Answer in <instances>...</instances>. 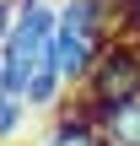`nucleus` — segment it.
Returning a JSON list of instances; mask_svg holds the SVG:
<instances>
[{
	"mask_svg": "<svg viewBox=\"0 0 140 146\" xmlns=\"http://www.w3.org/2000/svg\"><path fill=\"white\" fill-rule=\"evenodd\" d=\"M119 16H124V33L140 38V0H124V11H119Z\"/></svg>",
	"mask_w": 140,
	"mask_h": 146,
	"instance_id": "obj_7",
	"label": "nucleus"
},
{
	"mask_svg": "<svg viewBox=\"0 0 140 146\" xmlns=\"http://www.w3.org/2000/svg\"><path fill=\"white\" fill-rule=\"evenodd\" d=\"M113 0H59L54 5V65L65 87H86L103 43H108Z\"/></svg>",
	"mask_w": 140,
	"mask_h": 146,
	"instance_id": "obj_2",
	"label": "nucleus"
},
{
	"mask_svg": "<svg viewBox=\"0 0 140 146\" xmlns=\"http://www.w3.org/2000/svg\"><path fill=\"white\" fill-rule=\"evenodd\" d=\"M140 98V38H108L103 43V54H97V65H92V76H86V114H97V108H113V103H135Z\"/></svg>",
	"mask_w": 140,
	"mask_h": 146,
	"instance_id": "obj_3",
	"label": "nucleus"
},
{
	"mask_svg": "<svg viewBox=\"0 0 140 146\" xmlns=\"http://www.w3.org/2000/svg\"><path fill=\"white\" fill-rule=\"evenodd\" d=\"M11 22H16V0H0V43H5V33H11Z\"/></svg>",
	"mask_w": 140,
	"mask_h": 146,
	"instance_id": "obj_8",
	"label": "nucleus"
},
{
	"mask_svg": "<svg viewBox=\"0 0 140 146\" xmlns=\"http://www.w3.org/2000/svg\"><path fill=\"white\" fill-rule=\"evenodd\" d=\"M27 114H32V108H27V103H22L16 92H0V146L22 135V125H27Z\"/></svg>",
	"mask_w": 140,
	"mask_h": 146,
	"instance_id": "obj_6",
	"label": "nucleus"
},
{
	"mask_svg": "<svg viewBox=\"0 0 140 146\" xmlns=\"http://www.w3.org/2000/svg\"><path fill=\"white\" fill-rule=\"evenodd\" d=\"M5 92H16L27 108H54L65 98L59 65H54V0H16V22L0 43Z\"/></svg>",
	"mask_w": 140,
	"mask_h": 146,
	"instance_id": "obj_1",
	"label": "nucleus"
},
{
	"mask_svg": "<svg viewBox=\"0 0 140 146\" xmlns=\"http://www.w3.org/2000/svg\"><path fill=\"white\" fill-rule=\"evenodd\" d=\"M103 146H140V98L135 103H113V108H97L92 114Z\"/></svg>",
	"mask_w": 140,
	"mask_h": 146,
	"instance_id": "obj_4",
	"label": "nucleus"
},
{
	"mask_svg": "<svg viewBox=\"0 0 140 146\" xmlns=\"http://www.w3.org/2000/svg\"><path fill=\"white\" fill-rule=\"evenodd\" d=\"M0 92H5V70H0Z\"/></svg>",
	"mask_w": 140,
	"mask_h": 146,
	"instance_id": "obj_9",
	"label": "nucleus"
},
{
	"mask_svg": "<svg viewBox=\"0 0 140 146\" xmlns=\"http://www.w3.org/2000/svg\"><path fill=\"white\" fill-rule=\"evenodd\" d=\"M43 146H103V135H97V125H92V114L81 108L76 119L65 114V119H59V125L49 130V141H43Z\"/></svg>",
	"mask_w": 140,
	"mask_h": 146,
	"instance_id": "obj_5",
	"label": "nucleus"
}]
</instances>
